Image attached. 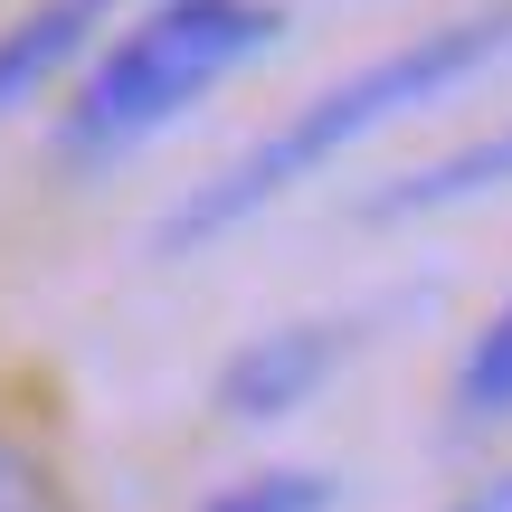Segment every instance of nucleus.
Here are the masks:
<instances>
[{"mask_svg": "<svg viewBox=\"0 0 512 512\" xmlns=\"http://www.w3.org/2000/svg\"><path fill=\"white\" fill-rule=\"evenodd\" d=\"M124 0H29V10L0 29V114H19L48 76H67L76 57L105 38V19Z\"/></svg>", "mask_w": 512, "mask_h": 512, "instance_id": "4", "label": "nucleus"}, {"mask_svg": "<svg viewBox=\"0 0 512 512\" xmlns=\"http://www.w3.org/2000/svg\"><path fill=\"white\" fill-rule=\"evenodd\" d=\"M446 418L456 427H503L512 418V294L494 304V323L465 342L456 380H446Z\"/></svg>", "mask_w": 512, "mask_h": 512, "instance_id": "6", "label": "nucleus"}, {"mask_svg": "<svg viewBox=\"0 0 512 512\" xmlns=\"http://www.w3.org/2000/svg\"><path fill=\"white\" fill-rule=\"evenodd\" d=\"M0 512H67V503H57V475L19 437H0Z\"/></svg>", "mask_w": 512, "mask_h": 512, "instance_id": "8", "label": "nucleus"}, {"mask_svg": "<svg viewBox=\"0 0 512 512\" xmlns=\"http://www.w3.org/2000/svg\"><path fill=\"white\" fill-rule=\"evenodd\" d=\"M275 38H285V0H152L76 76L57 114V162H124L133 143L209 105L238 67H256Z\"/></svg>", "mask_w": 512, "mask_h": 512, "instance_id": "2", "label": "nucleus"}, {"mask_svg": "<svg viewBox=\"0 0 512 512\" xmlns=\"http://www.w3.org/2000/svg\"><path fill=\"white\" fill-rule=\"evenodd\" d=\"M332 503H342V484H332L323 465H266V475L219 484L200 512H332Z\"/></svg>", "mask_w": 512, "mask_h": 512, "instance_id": "7", "label": "nucleus"}, {"mask_svg": "<svg viewBox=\"0 0 512 512\" xmlns=\"http://www.w3.org/2000/svg\"><path fill=\"white\" fill-rule=\"evenodd\" d=\"M446 512H512V475H494V484H475V494H456Z\"/></svg>", "mask_w": 512, "mask_h": 512, "instance_id": "9", "label": "nucleus"}, {"mask_svg": "<svg viewBox=\"0 0 512 512\" xmlns=\"http://www.w3.org/2000/svg\"><path fill=\"white\" fill-rule=\"evenodd\" d=\"M484 190H512V124L475 133V143L437 152V162H418L408 181H389L380 200H361L370 228H399V219H427V209H456V200H484Z\"/></svg>", "mask_w": 512, "mask_h": 512, "instance_id": "5", "label": "nucleus"}, {"mask_svg": "<svg viewBox=\"0 0 512 512\" xmlns=\"http://www.w3.org/2000/svg\"><path fill=\"white\" fill-rule=\"evenodd\" d=\"M342 361H351V323H275V332H256V342H238L219 361L209 399H219V418H238V427H275V418H294Z\"/></svg>", "mask_w": 512, "mask_h": 512, "instance_id": "3", "label": "nucleus"}, {"mask_svg": "<svg viewBox=\"0 0 512 512\" xmlns=\"http://www.w3.org/2000/svg\"><path fill=\"white\" fill-rule=\"evenodd\" d=\"M503 38H512V0H494V10H465V19H446V29H427V38H399L389 57L351 67L342 86L304 95V105H294L275 133H256L238 162L209 171V181L190 190L162 228H152V256H200V247H219L228 228L256 219V209H275L285 190H304L332 152L370 143L380 124H399V114H418V105H437V95H456L465 76H484V67L503 57Z\"/></svg>", "mask_w": 512, "mask_h": 512, "instance_id": "1", "label": "nucleus"}]
</instances>
